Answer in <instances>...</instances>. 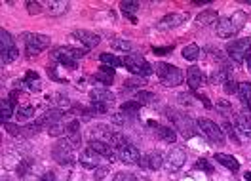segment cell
I'll return each instance as SVG.
<instances>
[{"label": "cell", "mask_w": 251, "mask_h": 181, "mask_svg": "<svg viewBox=\"0 0 251 181\" xmlns=\"http://www.w3.org/2000/svg\"><path fill=\"white\" fill-rule=\"evenodd\" d=\"M246 25V14L244 12H236L232 17H223L219 19V23L215 25V32L221 38H230L234 36L238 30Z\"/></svg>", "instance_id": "obj_1"}, {"label": "cell", "mask_w": 251, "mask_h": 181, "mask_svg": "<svg viewBox=\"0 0 251 181\" xmlns=\"http://www.w3.org/2000/svg\"><path fill=\"white\" fill-rule=\"evenodd\" d=\"M156 73L160 82L164 86H170V88H175V86L183 84V80H185V75H183V71L179 67L170 65V63H164V61L156 63Z\"/></svg>", "instance_id": "obj_2"}, {"label": "cell", "mask_w": 251, "mask_h": 181, "mask_svg": "<svg viewBox=\"0 0 251 181\" xmlns=\"http://www.w3.org/2000/svg\"><path fill=\"white\" fill-rule=\"evenodd\" d=\"M84 54H86L84 50H75V48H69V46H59V48H55L50 54V60L55 61V63H61L67 69H75L76 67V60H80Z\"/></svg>", "instance_id": "obj_3"}, {"label": "cell", "mask_w": 251, "mask_h": 181, "mask_svg": "<svg viewBox=\"0 0 251 181\" xmlns=\"http://www.w3.org/2000/svg\"><path fill=\"white\" fill-rule=\"evenodd\" d=\"M196 126L200 128V132L204 134L205 139H207L211 145L221 147V145L225 143V134H223V130H221L219 126H217L213 121H207V119H198V121H196Z\"/></svg>", "instance_id": "obj_4"}, {"label": "cell", "mask_w": 251, "mask_h": 181, "mask_svg": "<svg viewBox=\"0 0 251 181\" xmlns=\"http://www.w3.org/2000/svg\"><path fill=\"white\" fill-rule=\"evenodd\" d=\"M122 65L131 73V75L139 76V78H149V75L152 73V67L147 60H143L141 56H127L122 58Z\"/></svg>", "instance_id": "obj_5"}, {"label": "cell", "mask_w": 251, "mask_h": 181, "mask_svg": "<svg viewBox=\"0 0 251 181\" xmlns=\"http://www.w3.org/2000/svg\"><path fill=\"white\" fill-rule=\"evenodd\" d=\"M73 151H75V147L69 143V139L67 137H61L55 145H53V158L61 164V166H73V162H75V154H73Z\"/></svg>", "instance_id": "obj_6"}, {"label": "cell", "mask_w": 251, "mask_h": 181, "mask_svg": "<svg viewBox=\"0 0 251 181\" xmlns=\"http://www.w3.org/2000/svg\"><path fill=\"white\" fill-rule=\"evenodd\" d=\"M251 52V38H238L234 42H230V44L226 46V54H228V58L236 63H242V61H246V56Z\"/></svg>", "instance_id": "obj_7"}, {"label": "cell", "mask_w": 251, "mask_h": 181, "mask_svg": "<svg viewBox=\"0 0 251 181\" xmlns=\"http://www.w3.org/2000/svg\"><path fill=\"white\" fill-rule=\"evenodd\" d=\"M0 56H2V65L10 63L17 58V48L14 44V38L6 29L0 30Z\"/></svg>", "instance_id": "obj_8"}, {"label": "cell", "mask_w": 251, "mask_h": 181, "mask_svg": "<svg viewBox=\"0 0 251 181\" xmlns=\"http://www.w3.org/2000/svg\"><path fill=\"white\" fill-rule=\"evenodd\" d=\"M23 40H25L29 56H36L50 46V36L46 34H23Z\"/></svg>", "instance_id": "obj_9"}, {"label": "cell", "mask_w": 251, "mask_h": 181, "mask_svg": "<svg viewBox=\"0 0 251 181\" xmlns=\"http://www.w3.org/2000/svg\"><path fill=\"white\" fill-rule=\"evenodd\" d=\"M166 115L172 119L173 124H177V130L183 137H192L194 136V126H192V121L188 119L187 115H181V113H175V111H166Z\"/></svg>", "instance_id": "obj_10"}, {"label": "cell", "mask_w": 251, "mask_h": 181, "mask_svg": "<svg viewBox=\"0 0 251 181\" xmlns=\"http://www.w3.org/2000/svg\"><path fill=\"white\" fill-rule=\"evenodd\" d=\"M116 158L122 160L124 164H139L141 154H139V151H137L135 145H131V143L127 141V143H124V145L116 147Z\"/></svg>", "instance_id": "obj_11"}, {"label": "cell", "mask_w": 251, "mask_h": 181, "mask_svg": "<svg viewBox=\"0 0 251 181\" xmlns=\"http://www.w3.org/2000/svg\"><path fill=\"white\" fill-rule=\"evenodd\" d=\"M188 19V14L185 12H179V14H168L166 17H162L160 21L156 23V29L160 30H168V29H175V27H179L181 23H185Z\"/></svg>", "instance_id": "obj_12"}, {"label": "cell", "mask_w": 251, "mask_h": 181, "mask_svg": "<svg viewBox=\"0 0 251 181\" xmlns=\"http://www.w3.org/2000/svg\"><path fill=\"white\" fill-rule=\"evenodd\" d=\"M164 162H166V158L162 156V152L152 151V152H147L145 156H141L139 168H143V170H160Z\"/></svg>", "instance_id": "obj_13"}, {"label": "cell", "mask_w": 251, "mask_h": 181, "mask_svg": "<svg viewBox=\"0 0 251 181\" xmlns=\"http://www.w3.org/2000/svg\"><path fill=\"white\" fill-rule=\"evenodd\" d=\"M185 162H187V152L183 151V149H173L166 156V166H168V170H172V172L181 170V168L185 166Z\"/></svg>", "instance_id": "obj_14"}, {"label": "cell", "mask_w": 251, "mask_h": 181, "mask_svg": "<svg viewBox=\"0 0 251 181\" xmlns=\"http://www.w3.org/2000/svg\"><path fill=\"white\" fill-rule=\"evenodd\" d=\"M90 149H94L95 152H99L103 158H107V160H116V149L107 143V141H101V139H92L90 141V145H88Z\"/></svg>", "instance_id": "obj_15"}, {"label": "cell", "mask_w": 251, "mask_h": 181, "mask_svg": "<svg viewBox=\"0 0 251 181\" xmlns=\"http://www.w3.org/2000/svg\"><path fill=\"white\" fill-rule=\"evenodd\" d=\"M101 154L99 152H95L94 149H86V151H82V154H80V164L84 168H88V170H95V168H99V164H101Z\"/></svg>", "instance_id": "obj_16"}, {"label": "cell", "mask_w": 251, "mask_h": 181, "mask_svg": "<svg viewBox=\"0 0 251 181\" xmlns=\"http://www.w3.org/2000/svg\"><path fill=\"white\" fill-rule=\"evenodd\" d=\"M149 128H152L158 139H162L166 143H175L177 141V134L173 132L172 128H168V126H160L154 121H149Z\"/></svg>", "instance_id": "obj_17"}, {"label": "cell", "mask_w": 251, "mask_h": 181, "mask_svg": "<svg viewBox=\"0 0 251 181\" xmlns=\"http://www.w3.org/2000/svg\"><path fill=\"white\" fill-rule=\"evenodd\" d=\"M73 36H75L76 40H80L88 50H92V48H95V46L101 42V38H99L97 34H94V32H90V30H75Z\"/></svg>", "instance_id": "obj_18"}, {"label": "cell", "mask_w": 251, "mask_h": 181, "mask_svg": "<svg viewBox=\"0 0 251 181\" xmlns=\"http://www.w3.org/2000/svg\"><path fill=\"white\" fill-rule=\"evenodd\" d=\"M234 126L242 136H246L251 139V115L250 113H240L234 119Z\"/></svg>", "instance_id": "obj_19"}, {"label": "cell", "mask_w": 251, "mask_h": 181, "mask_svg": "<svg viewBox=\"0 0 251 181\" xmlns=\"http://www.w3.org/2000/svg\"><path fill=\"white\" fill-rule=\"evenodd\" d=\"M202 80H204V76H202V71L196 67V65H192V67H188L187 69V82H188V88L192 91H196L200 86H202Z\"/></svg>", "instance_id": "obj_20"}, {"label": "cell", "mask_w": 251, "mask_h": 181, "mask_svg": "<svg viewBox=\"0 0 251 181\" xmlns=\"http://www.w3.org/2000/svg\"><path fill=\"white\" fill-rule=\"evenodd\" d=\"M63 115H65V113H63L61 109H51V111H48L46 115L38 121V126H40V128H44V126L50 128V126H53V124H59L63 119Z\"/></svg>", "instance_id": "obj_21"}, {"label": "cell", "mask_w": 251, "mask_h": 181, "mask_svg": "<svg viewBox=\"0 0 251 181\" xmlns=\"http://www.w3.org/2000/svg\"><path fill=\"white\" fill-rule=\"evenodd\" d=\"M215 160L219 162V164H223V166L226 168V170H230V172H238L240 170V162L236 160L234 156H230V154H223V152H217L215 154Z\"/></svg>", "instance_id": "obj_22"}, {"label": "cell", "mask_w": 251, "mask_h": 181, "mask_svg": "<svg viewBox=\"0 0 251 181\" xmlns=\"http://www.w3.org/2000/svg\"><path fill=\"white\" fill-rule=\"evenodd\" d=\"M238 95H240L242 105L246 107L248 111H251V84L250 82H242V84H238Z\"/></svg>", "instance_id": "obj_23"}, {"label": "cell", "mask_w": 251, "mask_h": 181, "mask_svg": "<svg viewBox=\"0 0 251 181\" xmlns=\"http://www.w3.org/2000/svg\"><path fill=\"white\" fill-rule=\"evenodd\" d=\"M90 99H92V103H112L114 93H110L107 90H92L90 91Z\"/></svg>", "instance_id": "obj_24"}, {"label": "cell", "mask_w": 251, "mask_h": 181, "mask_svg": "<svg viewBox=\"0 0 251 181\" xmlns=\"http://www.w3.org/2000/svg\"><path fill=\"white\" fill-rule=\"evenodd\" d=\"M14 103H16V93H12V97L8 99H2V105H0V111H2V121L8 122L14 115Z\"/></svg>", "instance_id": "obj_25"}, {"label": "cell", "mask_w": 251, "mask_h": 181, "mask_svg": "<svg viewBox=\"0 0 251 181\" xmlns=\"http://www.w3.org/2000/svg\"><path fill=\"white\" fill-rule=\"evenodd\" d=\"M21 84L31 91H38L40 90V86H42V84H40V76L36 75L34 71H29V73L25 75V78H23V82H21Z\"/></svg>", "instance_id": "obj_26"}, {"label": "cell", "mask_w": 251, "mask_h": 181, "mask_svg": "<svg viewBox=\"0 0 251 181\" xmlns=\"http://www.w3.org/2000/svg\"><path fill=\"white\" fill-rule=\"evenodd\" d=\"M196 21H198V25H217L219 23V15L215 10H205L202 14L196 17Z\"/></svg>", "instance_id": "obj_27"}, {"label": "cell", "mask_w": 251, "mask_h": 181, "mask_svg": "<svg viewBox=\"0 0 251 181\" xmlns=\"http://www.w3.org/2000/svg\"><path fill=\"white\" fill-rule=\"evenodd\" d=\"M95 80L101 82L103 86H110V84L114 82V69H110V67H101V71L95 73Z\"/></svg>", "instance_id": "obj_28"}, {"label": "cell", "mask_w": 251, "mask_h": 181, "mask_svg": "<svg viewBox=\"0 0 251 181\" xmlns=\"http://www.w3.org/2000/svg\"><path fill=\"white\" fill-rule=\"evenodd\" d=\"M46 8L50 15H63L69 10V2H53L51 0V2H46Z\"/></svg>", "instance_id": "obj_29"}, {"label": "cell", "mask_w": 251, "mask_h": 181, "mask_svg": "<svg viewBox=\"0 0 251 181\" xmlns=\"http://www.w3.org/2000/svg\"><path fill=\"white\" fill-rule=\"evenodd\" d=\"M92 136L95 137V139H101V141H105V139H112V136H114V132L110 130L109 126H103V124H99V126H95L94 130H92Z\"/></svg>", "instance_id": "obj_30"}, {"label": "cell", "mask_w": 251, "mask_h": 181, "mask_svg": "<svg viewBox=\"0 0 251 181\" xmlns=\"http://www.w3.org/2000/svg\"><path fill=\"white\" fill-rule=\"evenodd\" d=\"M183 58L187 61H196L198 60V56H200V48H198V44H188L183 48Z\"/></svg>", "instance_id": "obj_31"}, {"label": "cell", "mask_w": 251, "mask_h": 181, "mask_svg": "<svg viewBox=\"0 0 251 181\" xmlns=\"http://www.w3.org/2000/svg\"><path fill=\"white\" fill-rule=\"evenodd\" d=\"M120 10H122L127 17H131V19H133V14H137V10H139V2L124 0V2H120Z\"/></svg>", "instance_id": "obj_32"}, {"label": "cell", "mask_w": 251, "mask_h": 181, "mask_svg": "<svg viewBox=\"0 0 251 181\" xmlns=\"http://www.w3.org/2000/svg\"><path fill=\"white\" fill-rule=\"evenodd\" d=\"M99 60H101V63H103L105 67H110V69H114V67H120V65H122V60H118L116 56H110V54H101V56H99Z\"/></svg>", "instance_id": "obj_33"}, {"label": "cell", "mask_w": 251, "mask_h": 181, "mask_svg": "<svg viewBox=\"0 0 251 181\" xmlns=\"http://www.w3.org/2000/svg\"><path fill=\"white\" fill-rule=\"evenodd\" d=\"M34 117V107L32 105H21V109L17 111V121H31Z\"/></svg>", "instance_id": "obj_34"}, {"label": "cell", "mask_w": 251, "mask_h": 181, "mask_svg": "<svg viewBox=\"0 0 251 181\" xmlns=\"http://www.w3.org/2000/svg\"><path fill=\"white\" fill-rule=\"evenodd\" d=\"M112 48L114 50H120V52H131V42L124 40V38H114L112 40Z\"/></svg>", "instance_id": "obj_35"}, {"label": "cell", "mask_w": 251, "mask_h": 181, "mask_svg": "<svg viewBox=\"0 0 251 181\" xmlns=\"http://www.w3.org/2000/svg\"><path fill=\"white\" fill-rule=\"evenodd\" d=\"M137 101H139V103H147V105H149V103H152V101H156V95H154V93H151V91H145V90H141L139 91V93H137Z\"/></svg>", "instance_id": "obj_36"}, {"label": "cell", "mask_w": 251, "mask_h": 181, "mask_svg": "<svg viewBox=\"0 0 251 181\" xmlns=\"http://www.w3.org/2000/svg\"><path fill=\"white\" fill-rule=\"evenodd\" d=\"M114 181H137V176H133L129 172H118L114 176Z\"/></svg>", "instance_id": "obj_37"}, {"label": "cell", "mask_w": 251, "mask_h": 181, "mask_svg": "<svg viewBox=\"0 0 251 181\" xmlns=\"http://www.w3.org/2000/svg\"><path fill=\"white\" fill-rule=\"evenodd\" d=\"M194 168H196V170H202V172H207V174H211V172H213V168H211V164H209V160H205V158L198 160Z\"/></svg>", "instance_id": "obj_38"}, {"label": "cell", "mask_w": 251, "mask_h": 181, "mask_svg": "<svg viewBox=\"0 0 251 181\" xmlns=\"http://www.w3.org/2000/svg\"><path fill=\"white\" fill-rule=\"evenodd\" d=\"M217 111H219L221 115H223V113H225V115H230V113H232V107H230L228 101H223V99H221V101H217Z\"/></svg>", "instance_id": "obj_39"}, {"label": "cell", "mask_w": 251, "mask_h": 181, "mask_svg": "<svg viewBox=\"0 0 251 181\" xmlns=\"http://www.w3.org/2000/svg\"><path fill=\"white\" fill-rule=\"evenodd\" d=\"M29 170H31V162H29V160H23V162H19V166H17V176L23 178Z\"/></svg>", "instance_id": "obj_40"}, {"label": "cell", "mask_w": 251, "mask_h": 181, "mask_svg": "<svg viewBox=\"0 0 251 181\" xmlns=\"http://www.w3.org/2000/svg\"><path fill=\"white\" fill-rule=\"evenodd\" d=\"M223 128L226 130V134L230 136V139H232L234 143H238V136H236V132H234V128H232V124H230V122H223Z\"/></svg>", "instance_id": "obj_41"}, {"label": "cell", "mask_w": 251, "mask_h": 181, "mask_svg": "<svg viewBox=\"0 0 251 181\" xmlns=\"http://www.w3.org/2000/svg\"><path fill=\"white\" fill-rule=\"evenodd\" d=\"M179 101L183 103V105H194V97H192V91L190 93H181L179 95Z\"/></svg>", "instance_id": "obj_42"}, {"label": "cell", "mask_w": 251, "mask_h": 181, "mask_svg": "<svg viewBox=\"0 0 251 181\" xmlns=\"http://www.w3.org/2000/svg\"><path fill=\"white\" fill-rule=\"evenodd\" d=\"M223 86H225V91H226V93H234V91L238 90V84H236L232 78H230V80H226Z\"/></svg>", "instance_id": "obj_43"}, {"label": "cell", "mask_w": 251, "mask_h": 181, "mask_svg": "<svg viewBox=\"0 0 251 181\" xmlns=\"http://www.w3.org/2000/svg\"><path fill=\"white\" fill-rule=\"evenodd\" d=\"M27 10H29V14H32V15L40 14V4H36V2H27Z\"/></svg>", "instance_id": "obj_44"}, {"label": "cell", "mask_w": 251, "mask_h": 181, "mask_svg": "<svg viewBox=\"0 0 251 181\" xmlns=\"http://www.w3.org/2000/svg\"><path fill=\"white\" fill-rule=\"evenodd\" d=\"M107 172H109V170H107V166H99V168H95V172H94V176H95V180H103V178H105V176H107Z\"/></svg>", "instance_id": "obj_45"}, {"label": "cell", "mask_w": 251, "mask_h": 181, "mask_svg": "<svg viewBox=\"0 0 251 181\" xmlns=\"http://www.w3.org/2000/svg\"><path fill=\"white\" fill-rule=\"evenodd\" d=\"M38 181H55V174H53V172H46Z\"/></svg>", "instance_id": "obj_46"}, {"label": "cell", "mask_w": 251, "mask_h": 181, "mask_svg": "<svg viewBox=\"0 0 251 181\" xmlns=\"http://www.w3.org/2000/svg\"><path fill=\"white\" fill-rule=\"evenodd\" d=\"M196 97H198V99H200V101H202V103H204V107H207V109H209V107H211V103H209V99H207V97H205V95H202V93H196Z\"/></svg>", "instance_id": "obj_47"}, {"label": "cell", "mask_w": 251, "mask_h": 181, "mask_svg": "<svg viewBox=\"0 0 251 181\" xmlns=\"http://www.w3.org/2000/svg\"><path fill=\"white\" fill-rule=\"evenodd\" d=\"M168 52H172V48H154V54H158V56H160V54L164 56V54H168Z\"/></svg>", "instance_id": "obj_48"}, {"label": "cell", "mask_w": 251, "mask_h": 181, "mask_svg": "<svg viewBox=\"0 0 251 181\" xmlns=\"http://www.w3.org/2000/svg\"><path fill=\"white\" fill-rule=\"evenodd\" d=\"M246 61H248V67H250V71H251V52L246 56Z\"/></svg>", "instance_id": "obj_49"}, {"label": "cell", "mask_w": 251, "mask_h": 181, "mask_svg": "<svg viewBox=\"0 0 251 181\" xmlns=\"http://www.w3.org/2000/svg\"><path fill=\"white\" fill-rule=\"evenodd\" d=\"M246 181H251V172H248V174H246Z\"/></svg>", "instance_id": "obj_50"}]
</instances>
